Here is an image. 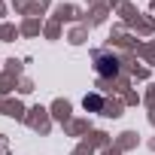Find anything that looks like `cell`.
<instances>
[{
  "mask_svg": "<svg viewBox=\"0 0 155 155\" xmlns=\"http://www.w3.org/2000/svg\"><path fill=\"white\" fill-rule=\"evenodd\" d=\"M94 61H97V73L101 76H116L119 73V58L116 55H97Z\"/></svg>",
  "mask_w": 155,
  "mask_h": 155,
  "instance_id": "6da1fadb",
  "label": "cell"
}]
</instances>
